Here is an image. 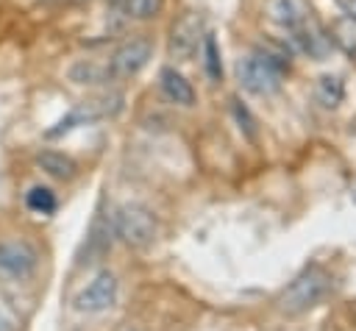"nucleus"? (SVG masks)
<instances>
[{
	"label": "nucleus",
	"mask_w": 356,
	"mask_h": 331,
	"mask_svg": "<svg viewBox=\"0 0 356 331\" xmlns=\"http://www.w3.org/2000/svg\"><path fill=\"white\" fill-rule=\"evenodd\" d=\"M111 228L128 248H147L159 236V217L145 203H120L111 214Z\"/></svg>",
	"instance_id": "f257e3e1"
},
{
	"label": "nucleus",
	"mask_w": 356,
	"mask_h": 331,
	"mask_svg": "<svg viewBox=\"0 0 356 331\" xmlns=\"http://www.w3.org/2000/svg\"><path fill=\"white\" fill-rule=\"evenodd\" d=\"M328 286H331L328 273L323 267L312 264V267H306L300 275H295L286 284V289L278 295V309L284 314H289V317L303 314V312H309L312 306H317L325 298Z\"/></svg>",
	"instance_id": "f03ea898"
},
{
	"label": "nucleus",
	"mask_w": 356,
	"mask_h": 331,
	"mask_svg": "<svg viewBox=\"0 0 356 331\" xmlns=\"http://www.w3.org/2000/svg\"><path fill=\"white\" fill-rule=\"evenodd\" d=\"M236 78L239 86L256 97H270L281 89V78H284V67L275 64L261 47L248 53L245 58L236 61Z\"/></svg>",
	"instance_id": "7ed1b4c3"
},
{
	"label": "nucleus",
	"mask_w": 356,
	"mask_h": 331,
	"mask_svg": "<svg viewBox=\"0 0 356 331\" xmlns=\"http://www.w3.org/2000/svg\"><path fill=\"white\" fill-rule=\"evenodd\" d=\"M150 58H153V39L145 36V33H136V36L125 39V42L108 56L106 72H108V78H114V81H125V78L139 75V72L147 67Z\"/></svg>",
	"instance_id": "20e7f679"
},
{
	"label": "nucleus",
	"mask_w": 356,
	"mask_h": 331,
	"mask_svg": "<svg viewBox=\"0 0 356 331\" xmlns=\"http://www.w3.org/2000/svg\"><path fill=\"white\" fill-rule=\"evenodd\" d=\"M120 295V281L111 270H100L75 298H72V309L81 314H100L108 312L117 303Z\"/></svg>",
	"instance_id": "39448f33"
},
{
	"label": "nucleus",
	"mask_w": 356,
	"mask_h": 331,
	"mask_svg": "<svg viewBox=\"0 0 356 331\" xmlns=\"http://www.w3.org/2000/svg\"><path fill=\"white\" fill-rule=\"evenodd\" d=\"M39 267V250L25 239H0V273L22 281Z\"/></svg>",
	"instance_id": "423d86ee"
},
{
	"label": "nucleus",
	"mask_w": 356,
	"mask_h": 331,
	"mask_svg": "<svg viewBox=\"0 0 356 331\" xmlns=\"http://www.w3.org/2000/svg\"><path fill=\"white\" fill-rule=\"evenodd\" d=\"M203 42V19L197 11H184L170 25V56L175 61H189Z\"/></svg>",
	"instance_id": "0eeeda50"
},
{
	"label": "nucleus",
	"mask_w": 356,
	"mask_h": 331,
	"mask_svg": "<svg viewBox=\"0 0 356 331\" xmlns=\"http://www.w3.org/2000/svg\"><path fill=\"white\" fill-rule=\"evenodd\" d=\"M159 89L175 106H192L195 103V86L175 67H161L159 70Z\"/></svg>",
	"instance_id": "6e6552de"
},
{
	"label": "nucleus",
	"mask_w": 356,
	"mask_h": 331,
	"mask_svg": "<svg viewBox=\"0 0 356 331\" xmlns=\"http://www.w3.org/2000/svg\"><path fill=\"white\" fill-rule=\"evenodd\" d=\"M289 33H292V42H295L303 53H309L312 58H325L328 50H331V36H325L312 19H303V22H300L298 28H292Z\"/></svg>",
	"instance_id": "1a4fd4ad"
},
{
	"label": "nucleus",
	"mask_w": 356,
	"mask_h": 331,
	"mask_svg": "<svg viewBox=\"0 0 356 331\" xmlns=\"http://www.w3.org/2000/svg\"><path fill=\"white\" fill-rule=\"evenodd\" d=\"M36 167L56 181H70L78 175V161L61 150H53V147H42L36 153Z\"/></svg>",
	"instance_id": "9d476101"
},
{
	"label": "nucleus",
	"mask_w": 356,
	"mask_h": 331,
	"mask_svg": "<svg viewBox=\"0 0 356 331\" xmlns=\"http://www.w3.org/2000/svg\"><path fill=\"white\" fill-rule=\"evenodd\" d=\"M264 6H267L270 19L278 22L281 28H286V31L298 28L306 19V11H303V6L298 0H267Z\"/></svg>",
	"instance_id": "9b49d317"
},
{
	"label": "nucleus",
	"mask_w": 356,
	"mask_h": 331,
	"mask_svg": "<svg viewBox=\"0 0 356 331\" xmlns=\"http://www.w3.org/2000/svg\"><path fill=\"white\" fill-rule=\"evenodd\" d=\"M100 114H106V108H95V106H81V108H72L67 117H61L58 122H56V128H50L44 136L47 139H56V136H61V134H70L72 128H78V125H86V122H92V120H97Z\"/></svg>",
	"instance_id": "f8f14e48"
},
{
	"label": "nucleus",
	"mask_w": 356,
	"mask_h": 331,
	"mask_svg": "<svg viewBox=\"0 0 356 331\" xmlns=\"http://www.w3.org/2000/svg\"><path fill=\"white\" fill-rule=\"evenodd\" d=\"M25 209L39 214V217H50L56 209H58V197L50 186L44 184H33L28 192H25Z\"/></svg>",
	"instance_id": "ddd939ff"
},
{
	"label": "nucleus",
	"mask_w": 356,
	"mask_h": 331,
	"mask_svg": "<svg viewBox=\"0 0 356 331\" xmlns=\"http://www.w3.org/2000/svg\"><path fill=\"white\" fill-rule=\"evenodd\" d=\"M314 97L325 106V108H337L345 97V83L339 75H320L314 83Z\"/></svg>",
	"instance_id": "4468645a"
},
{
	"label": "nucleus",
	"mask_w": 356,
	"mask_h": 331,
	"mask_svg": "<svg viewBox=\"0 0 356 331\" xmlns=\"http://www.w3.org/2000/svg\"><path fill=\"white\" fill-rule=\"evenodd\" d=\"M200 53H203V72L209 75L211 83H220L222 81V56H220V47L211 33H203Z\"/></svg>",
	"instance_id": "2eb2a0df"
},
{
	"label": "nucleus",
	"mask_w": 356,
	"mask_h": 331,
	"mask_svg": "<svg viewBox=\"0 0 356 331\" xmlns=\"http://www.w3.org/2000/svg\"><path fill=\"white\" fill-rule=\"evenodd\" d=\"M122 8L131 19L145 22V19H156L164 11V0H125Z\"/></svg>",
	"instance_id": "dca6fc26"
},
{
	"label": "nucleus",
	"mask_w": 356,
	"mask_h": 331,
	"mask_svg": "<svg viewBox=\"0 0 356 331\" xmlns=\"http://www.w3.org/2000/svg\"><path fill=\"white\" fill-rule=\"evenodd\" d=\"M70 78H72L75 83H100V81L108 78V72L100 70V67L92 64V61H78V64L70 70Z\"/></svg>",
	"instance_id": "f3484780"
},
{
	"label": "nucleus",
	"mask_w": 356,
	"mask_h": 331,
	"mask_svg": "<svg viewBox=\"0 0 356 331\" xmlns=\"http://www.w3.org/2000/svg\"><path fill=\"white\" fill-rule=\"evenodd\" d=\"M231 108H234V117H236L239 128H242V131H245V134L253 139V136H256V120L250 117V111H248V108L242 106V100H236V97L231 100Z\"/></svg>",
	"instance_id": "a211bd4d"
},
{
	"label": "nucleus",
	"mask_w": 356,
	"mask_h": 331,
	"mask_svg": "<svg viewBox=\"0 0 356 331\" xmlns=\"http://www.w3.org/2000/svg\"><path fill=\"white\" fill-rule=\"evenodd\" d=\"M337 6L342 8V14H348L350 19H356V0H337Z\"/></svg>",
	"instance_id": "6ab92c4d"
},
{
	"label": "nucleus",
	"mask_w": 356,
	"mask_h": 331,
	"mask_svg": "<svg viewBox=\"0 0 356 331\" xmlns=\"http://www.w3.org/2000/svg\"><path fill=\"white\" fill-rule=\"evenodd\" d=\"M0 331H14V325H11V320H8V317H6L3 312H0Z\"/></svg>",
	"instance_id": "aec40b11"
},
{
	"label": "nucleus",
	"mask_w": 356,
	"mask_h": 331,
	"mask_svg": "<svg viewBox=\"0 0 356 331\" xmlns=\"http://www.w3.org/2000/svg\"><path fill=\"white\" fill-rule=\"evenodd\" d=\"M108 3H114V6H122V3H125V0H108Z\"/></svg>",
	"instance_id": "412c9836"
}]
</instances>
